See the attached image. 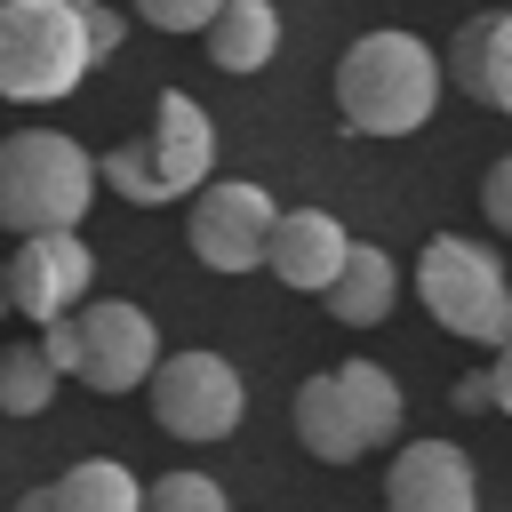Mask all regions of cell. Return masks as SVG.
Listing matches in <instances>:
<instances>
[{
	"instance_id": "cell-1",
	"label": "cell",
	"mask_w": 512,
	"mask_h": 512,
	"mask_svg": "<svg viewBox=\"0 0 512 512\" xmlns=\"http://www.w3.org/2000/svg\"><path fill=\"white\" fill-rule=\"evenodd\" d=\"M448 88V64L432 40L384 24V32H360L344 56H336V112L352 136H416L432 120Z\"/></svg>"
},
{
	"instance_id": "cell-2",
	"label": "cell",
	"mask_w": 512,
	"mask_h": 512,
	"mask_svg": "<svg viewBox=\"0 0 512 512\" xmlns=\"http://www.w3.org/2000/svg\"><path fill=\"white\" fill-rule=\"evenodd\" d=\"M288 424H296V448H304V456H320V464H360L368 448H392V440H400L408 400H400V384H392L376 360H336V368H320V376L296 384Z\"/></svg>"
},
{
	"instance_id": "cell-3",
	"label": "cell",
	"mask_w": 512,
	"mask_h": 512,
	"mask_svg": "<svg viewBox=\"0 0 512 512\" xmlns=\"http://www.w3.org/2000/svg\"><path fill=\"white\" fill-rule=\"evenodd\" d=\"M104 192L96 152L72 144L64 128H16L0 136V232L40 240V232H80L88 200Z\"/></svg>"
},
{
	"instance_id": "cell-4",
	"label": "cell",
	"mask_w": 512,
	"mask_h": 512,
	"mask_svg": "<svg viewBox=\"0 0 512 512\" xmlns=\"http://www.w3.org/2000/svg\"><path fill=\"white\" fill-rule=\"evenodd\" d=\"M104 192L136 200V208H168V200H192L200 184H216V120L184 96V88H160L152 96V128L136 144H112L96 160Z\"/></svg>"
},
{
	"instance_id": "cell-5",
	"label": "cell",
	"mask_w": 512,
	"mask_h": 512,
	"mask_svg": "<svg viewBox=\"0 0 512 512\" xmlns=\"http://www.w3.org/2000/svg\"><path fill=\"white\" fill-rule=\"evenodd\" d=\"M416 296L424 312L464 344H512V272L472 232H432L416 248Z\"/></svg>"
},
{
	"instance_id": "cell-6",
	"label": "cell",
	"mask_w": 512,
	"mask_h": 512,
	"mask_svg": "<svg viewBox=\"0 0 512 512\" xmlns=\"http://www.w3.org/2000/svg\"><path fill=\"white\" fill-rule=\"evenodd\" d=\"M88 16L72 0H0V96L8 104H56L88 80Z\"/></svg>"
},
{
	"instance_id": "cell-7",
	"label": "cell",
	"mask_w": 512,
	"mask_h": 512,
	"mask_svg": "<svg viewBox=\"0 0 512 512\" xmlns=\"http://www.w3.org/2000/svg\"><path fill=\"white\" fill-rule=\"evenodd\" d=\"M144 400H152V424L168 440H224L240 424V408H248V384H240V368L224 352H200L192 344V352H168L152 368Z\"/></svg>"
},
{
	"instance_id": "cell-8",
	"label": "cell",
	"mask_w": 512,
	"mask_h": 512,
	"mask_svg": "<svg viewBox=\"0 0 512 512\" xmlns=\"http://www.w3.org/2000/svg\"><path fill=\"white\" fill-rule=\"evenodd\" d=\"M272 224H280V200H272L256 176H216V184L192 192L184 248H192L208 272H256L264 248H272Z\"/></svg>"
},
{
	"instance_id": "cell-9",
	"label": "cell",
	"mask_w": 512,
	"mask_h": 512,
	"mask_svg": "<svg viewBox=\"0 0 512 512\" xmlns=\"http://www.w3.org/2000/svg\"><path fill=\"white\" fill-rule=\"evenodd\" d=\"M72 328H80V368H72V384H88V392H104V400L144 392L152 368L168 360V352H160V320H152L144 304H128V296H120V304H80Z\"/></svg>"
},
{
	"instance_id": "cell-10",
	"label": "cell",
	"mask_w": 512,
	"mask_h": 512,
	"mask_svg": "<svg viewBox=\"0 0 512 512\" xmlns=\"http://www.w3.org/2000/svg\"><path fill=\"white\" fill-rule=\"evenodd\" d=\"M88 288H96V256H88L80 232H40V240L8 248V312H24V320L48 328V320L80 312Z\"/></svg>"
},
{
	"instance_id": "cell-11",
	"label": "cell",
	"mask_w": 512,
	"mask_h": 512,
	"mask_svg": "<svg viewBox=\"0 0 512 512\" xmlns=\"http://www.w3.org/2000/svg\"><path fill=\"white\" fill-rule=\"evenodd\" d=\"M384 512H480V472L456 440H408L384 472Z\"/></svg>"
},
{
	"instance_id": "cell-12",
	"label": "cell",
	"mask_w": 512,
	"mask_h": 512,
	"mask_svg": "<svg viewBox=\"0 0 512 512\" xmlns=\"http://www.w3.org/2000/svg\"><path fill=\"white\" fill-rule=\"evenodd\" d=\"M352 264V232L328 216V208H280L272 224V248H264V272L296 296H328L336 272Z\"/></svg>"
},
{
	"instance_id": "cell-13",
	"label": "cell",
	"mask_w": 512,
	"mask_h": 512,
	"mask_svg": "<svg viewBox=\"0 0 512 512\" xmlns=\"http://www.w3.org/2000/svg\"><path fill=\"white\" fill-rule=\"evenodd\" d=\"M448 88H464L472 104H488V112L512 120V8L472 16V24L448 40Z\"/></svg>"
},
{
	"instance_id": "cell-14",
	"label": "cell",
	"mask_w": 512,
	"mask_h": 512,
	"mask_svg": "<svg viewBox=\"0 0 512 512\" xmlns=\"http://www.w3.org/2000/svg\"><path fill=\"white\" fill-rule=\"evenodd\" d=\"M200 40H208V64H216V72L248 80V72H264V64L280 56V8H272V0H224V16H216Z\"/></svg>"
},
{
	"instance_id": "cell-15",
	"label": "cell",
	"mask_w": 512,
	"mask_h": 512,
	"mask_svg": "<svg viewBox=\"0 0 512 512\" xmlns=\"http://www.w3.org/2000/svg\"><path fill=\"white\" fill-rule=\"evenodd\" d=\"M392 296H400V264L384 256V248H368V240H352V264L336 272V288L320 296L344 328H376V320H392Z\"/></svg>"
},
{
	"instance_id": "cell-16",
	"label": "cell",
	"mask_w": 512,
	"mask_h": 512,
	"mask_svg": "<svg viewBox=\"0 0 512 512\" xmlns=\"http://www.w3.org/2000/svg\"><path fill=\"white\" fill-rule=\"evenodd\" d=\"M56 504L64 512H144V480L112 456H80V464H64Z\"/></svg>"
},
{
	"instance_id": "cell-17",
	"label": "cell",
	"mask_w": 512,
	"mask_h": 512,
	"mask_svg": "<svg viewBox=\"0 0 512 512\" xmlns=\"http://www.w3.org/2000/svg\"><path fill=\"white\" fill-rule=\"evenodd\" d=\"M56 360L40 352V336L32 344H0V416H40L48 400H56Z\"/></svg>"
},
{
	"instance_id": "cell-18",
	"label": "cell",
	"mask_w": 512,
	"mask_h": 512,
	"mask_svg": "<svg viewBox=\"0 0 512 512\" xmlns=\"http://www.w3.org/2000/svg\"><path fill=\"white\" fill-rule=\"evenodd\" d=\"M144 512H232V504H224V488L208 472H160L144 488Z\"/></svg>"
},
{
	"instance_id": "cell-19",
	"label": "cell",
	"mask_w": 512,
	"mask_h": 512,
	"mask_svg": "<svg viewBox=\"0 0 512 512\" xmlns=\"http://www.w3.org/2000/svg\"><path fill=\"white\" fill-rule=\"evenodd\" d=\"M152 32H208L216 16H224V0H128Z\"/></svg>"
},
{
	"instance_id": "cell-20",
	"label": "cell",
	"mask_w": 512,
	"mask_h": 512,
	"mask_svg": "<svg viewBox=\"0 0 512 512\" xmlns=\"http://www.w3.org/2000/svg\"><path fill=\"white\" fill-rule=\"evenodd\" d=\"M480 216L512 240V152H504V160H488V176H480Z\"/></svg>"
},
{
	"instance_id": "cell-21",
	"label": "cell",
	"mask_w": 512,
	"mask_h": 512,
	"mask_svg": "<svg viewBox=\"0 0 512 512\" xmlns=\"http://www.w3.org/2000/svg\"><path fill=\"white\" fill-rule=\"evenodd\" d=\"M80 16H88V48H96V64H104V56L128 40V24H120V8H104V0H88Z\"/></svg>"
},
{
	"instance_id": "cell-22",
	"label": "cell",
	"mask_w": 512,
	"mask_h": 512,
	"mask_svg": "<svg viewBox=\"0 0 512 512\" xmlns=\"http://www.w3.org/2000/svg\"><path fill=\"white\" fill-rule=\"evenodd\" d=\"M40 352H48V360H56V376H72V368H80V328H72V312H64V320H48V328H40Z\"/></svg>"
},
{
	"instance_id": "cell-23",
	"label": "cell",
	"mask_w": 512,
	"mask_h": 512,
	"mask_svg": "<svg viewBox=\"0 0 512 512\" xmlns=\"http://www.w3.org/2000/svg\"><path fill=\"white\" fill-rule=\"evenodd\" d=\"M456 408H496V384L488 376H456Z\"/></svg>"
},
{
	"instance_id": "cell-24",
	"label": "cell",
	"mask_w": 512,
	"mask_h": 512,
	"mask_svg": "<svg viewBox=\"0 0 512 512\" xmlns=\"http://www.w3.org/2000/svg\"><path fill=\"white\" fill-rule=\"evenodd\" d=\"M488 384H496V408L512 416V344H496V368H488Z\"/></svg>"
},
{
	"instance_id": "cell-25",
	"label": "cell",
	"mask_w": 512,
	"mask_h": 512,
	"mask_svg": "<svg viewBox=\"0 0 512 512\" xmlns=\"http://www.w3.org/2000/svg\"><path fill=\"white\" fill-rule=\"evenodd\" d=\"M16 512H64V504H56V480H48V488H24V496H16Z\"/></svg>"
},
{
	"instance_id": "cell-26",
	"label": "cell",
	"mask_w": 512,
	"mask_h": 512,
	"mask_svg": "<svg viewBox=\"0 0 512 512\" xmlns=\"http://www.w3.org/2000/svg\"><path fill=\"white\" fill-rule=\"evenodd\" d=\"M0 312H8V256H0Z\"/></svg>"
},
{
	"instance_id": "cell-27",
	"label": "cell",
	"mask_w": 512,
	"mask_h": 512,
	"mask_svg": "<svg viewBox=\"0 0 512 512\" xmlns=\"http://www.w3.org/2000/svg\"><path fill=\"white\" fill-rule=\"evenodd\" d=\"M72 8H88V0H72Z\"/></svg>"
}]
</instances>
